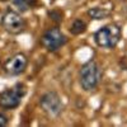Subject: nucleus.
<instances>
[{
  "label": "nucleus",
  "mask_w": 127,
  "mask_h": 127,
  "mask_svg": "<svg viewBox=\"0 0 127 127\" xmlns=\"http://www.w3.org/2000/svg\"><path fill=\"white\" fill-rule=\"evenodd\" d=\"M88 15L92 19L95 20H100V19H105L111 15V10L109 9H105V8H99V6H95V8H90L88 10Z\"/></svg>",
  "instance_id": "6e6552de"
},
{
  "label": "nucleus",
  "mask_w": 127,
  "mask_h": 127,
  "mask_svg": "<svg viewBox=\"0 0 127 127\" xmlns=\"http://www.w3.org/2000/svg\"><path fill=\"white\" fill-rule=\"evenodd\" d=\"M28 65V59L24 54H15L4 64V70L9 75H19L24 72Z\"/></svg>",
  "instance_id": "0eeeda50"
},
{
  "label": "nucleus",
  "mask_w": 127,
  "mask_h": 127,
  "mask_svg": "<svg viewBox=\"0 0 127 127\" xmlns=\"http://www.w3.org/2000/svg\"><path fill=\"white\" fill-rule=\"evenodd\" d=\"M39 105L50 117H57L62 111V102L56 92H47L41 95Z\"/></svg>",
  "instance_id": "423d86ee"
},
{
  "label": "nucleus",
  "mask_w": 127,
  "mask_h": 127,
  "mask_svg": "<svg viewBox=\"0 0 127 127\" xmlns=\"http://www.w3.org/2000/svg\"><path fill=\"white\" fill-rule=\"evenodd\" d=\"M0 23H1V27L10 34H20L27 27L24 18L14 10H8L3 15Z\"/></svg>",
  "instance_id": "20e7f679"
},
{
  "label": "nucleus",
  "mask_w": 127,
  "mask_h": 127,
  "mask_svg": "<svg viewBox=\"0 0 127 127\" xmlns=\"http://www.w3.org/2000/svg\"><path fill=\"white\" fill-rule=\"evenodd\" d=\"M66 42H67L66 36L57 27L47 29L41 38L42 46H43L47 51H51V52L57 51L64 45H66Z\"/></svg>",
  "instance_id": "39448f33"
},
{
  "label": "nucleus",
  "mask_w": 127,
  "mask_h": 127,
  "mask_svg": "<svg viewBox=\"0 0 127 127\" xmlns=\"http://www.w3.org/2000/svg\"><path fill=\"white\" fill-rule=\"evenodd\" d=\"M26 94V88L23 84H17L15 87L5 89L0 94V107L4 109H14L20 104L23 95Z\"/></svg>",
  "instance_id": "7ed1b4c3"
},
{
  "label": "nucleus",
  "mask_w": 127,
  "mask_h": 127,
  "mask_svg": "<svg viewBox=\"0 0 127 127\" xmlns=\"http://www.w3.org/2000/svg\"><path fill=\"white\" fill-rule=\"evenodd\" d=\"M8 125V117L5 114L0 113V127H5Z\"/></svg>",
  "instance_id": "f8f14e48"
},
{
  "label": "nucleus",
  "mask_w": 127,
  "mask_h": 127,
  "mask_svg": "<svg viewBox=\"0 0 127 127\" xmlns=\"http://www.w3.org/2000/svg\"><path fill=\"white\" fill-rule=\"evenodd\" d=\"M48 17L52 19V20H55V22H61L62 20V13L59 12V10H52V12L48 13Z\"/></svg>",
  "instance_id": "9b49d317"
},
{
  "label": "nucleus",
  "mask_w": 127,
  "mask_h": 127,
  "mask_svg": "<svg viewBox=\"0 0 127 127\" xmlns=\"http://www.w3.org/2000/svg\"><path fill=\"white\" fill-rule=\"evenodd\" d=\"M121 39V28L118 24H108L98 29L94 34V41L102 48H114Z\"/></svg>",
  "instance_id": "f03ea898"
},
{
  "label": "nucleus",
  "mask_w": 127,
  "mask_h": 127,
  "mask_svg": "<svg viewBox=\"0 0 127 127\" xmlns=\"http://www.w3.org/2000/svg\"><path fill=\"white\" fill-rule=\"evenodd\" d=\"M0 1H8V0H0Z\"/></svg>",
  "instance_id": "ddd939ff"
},
{
  "label": "nucleus",
  "mask_w": 127,
  "mask_h": 127,
  "mask_svg": "<svg viewBox=\"0 0 127 127\" xmlns=\"http://www.w3.org/2000/svg\"><path fill=\"white\" fill-rule=\"evenodd\" d=\"M80 76V85L84 90H93L97 88V85L99 84L100 79H102V71L100 67L94 60H89L88 62H85L80 69L79 72Z\"/></svg>",
  "instance_id": "f257e3e1"
},
{
  "label": "nucleus",
  "mask_w": 127,
  "mask_h": 127,
  "mask_svg": "<svg viewBox=\"0 0 127 127\" xmlns=\"http://www.w3.org/2000/svg\"><path fill=\"white\" fill-rule=\"evenodd\" d=\"M87 31V23L81 19H75L70 26V33L74 36H79Z\"/></svg>",
  "instance_id": "1a4fd4ad"
},
{
  "label": "nucleus",
  "mask_w": 127,
  "mask_h": 127,
  "mask_svg": "<svg viewBox=\"0 0 127 127\" xmlns=\"http://www.w3.org/2000/svg\"><path fill=\"white\" fill-rule=\"evenodd\" d=\"M37 0H13V4L20 10V12H26L29 8H33L36 5Z\"/></svg>",
  "instance_id": "9d476101"
}]
</instances>
